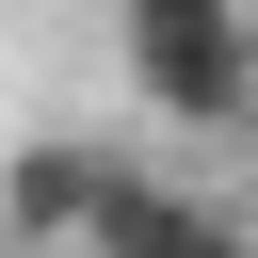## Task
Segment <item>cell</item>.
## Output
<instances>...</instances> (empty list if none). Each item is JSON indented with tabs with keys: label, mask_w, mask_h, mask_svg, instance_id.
Listing matches in <instances>:
<instances>
[{
	"label": "cell",
	"mask_w": 258,
	"mask_h": 258,
	"mask_svg": "<svg viewBox=\"0 0 258 258\" xmlns=\"http://www.w3.org/2000/svg\"><path fill=\"white\" fill-rule=\"evenodd\" d=\"M97 258H258V226L210 210V194H177L161 161H129V194L97 210Z\"/></svg>",
	"instance_id": "3"
},
{
	"label": "cell",
	"mask_w": 258,
	"mask_h": 258,
	"mask_svg": "<svg viewBox=\"0 0 258 258\" xmlns=\"http://www.w3.org/2000/svg\"><path fill=\"white\" fill-rule=\"evenodd\" d=\"M129 97L161 129H258V16L226 0H145L129 16Z\"/></svg>",
	"instance_id": "1"
},
{
	"label": "cell",
	"mask_w": 258,
	"mask_h": 258,
	"mask_svg": "<svg viewBox=\"0 0 258 258\" xmlns=\"http://www.w3.org/2000/svg\"><path fill=\"white\" fill-rule=\"evenodd\" d=\"M129 129H32L16 161H0V226L32 242V258H97V210L129 194Z\"/></svg>",
	"instance_id": "2"
}]
</instances>
